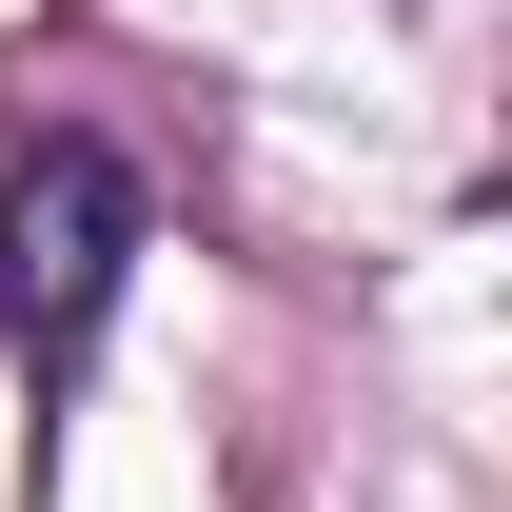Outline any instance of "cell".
I'll return each instance as SVG.
<instances>
[{"label": "cell", "instance_id": "obj_1", "mask_svg": "<svg viewBox=\"0 0 512 512\" xmlns=\"http://www.w3.org/2000/svg\"><path fill=\"white\" fill-rule=\"evenodd\" d=\"M119 276H138V178L99 138H40L20 197H0V355L60 394L79 355H99V316H119Z\"/></svg>", "mask_w": 512, "mask_h": 512}]
</instances>
